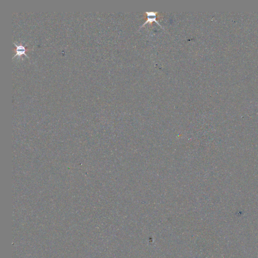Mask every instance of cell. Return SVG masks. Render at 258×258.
<instances>
[{
    "label": "cell",
    "instance_id": "6da1fadb",
    "mask_svg": "<svg viewBox=\"0 0 258 258\" xmlns=\"http://www.w3.org/2000/svg\"><path fill=\"white\" fill-rule=\"evenodd\" d=\"M158 12H146V14H147V20L145 22V23L143 25H142V27L146 25V24L149 23V22H156L158 25L161 26L159 24V23L156 21V14Z\"/></svg>",
    "mask_w": 258,
    "mask_h": 258
},
{
    "label": "cell",
    "instance_id": "7a4b0ae2",
    "mask_svg": "<svg viewBox=\"0 0 258 258\" xmlns=\"http://www.w3.org/2000/svg\"><path fill=\"white\" fill-rule=\"evenodd\" d=\"M15 46H16V48L15 51H16V54L14 55V56L13 57V58L15 57L16 56H21L22 55H25L26 57H28L25 54V52L27 51H28V49H26L25 48V47L23 46L22 44H20V45H18L16 43L14 42ZM29 58V57H28Z\"/></svg>",
    "mask_w": 258,
    "mask_h": 258
}]
</instances>
